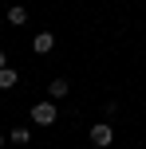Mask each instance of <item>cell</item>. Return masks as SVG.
Returning <instances> with one entry per match:
<instances>
[{"instance_id": "cell-3", "label": "cell", "mask_w": 146, "mask_h": 149, "mask_svg": "<svg viewBox=\"0 0 146 149\" xmlns=\"http://www.w3.org/2000/svg\"><path fill=\"white\" fill-rule=\"evenodd\" d=\"M51 47H55V36H51V31H39V36L32 39V51H36V55H47Z\"/></svg>"}, {"instance_id": "cell-8", "label": "cell", "mask_w": 146, "mask_h": 149, "mask_svg": "<svg viewBox=\"0 0 146 149\" xmlns=\"http://www.w3.org/2000/svg\"><path fill=\"white\" fill-rule=\"evenodd\" d=\"M4 67H8V55H4V51H0V71H4Z\"/></svg>"}, {"instance_id": "cell-6", "label": "cell", "mask_w": 146, "mask_h": 149, "mask_svg": "<svg viewBox=\"0 0 146 149\" xmlns=\"http://www.w3.org/2000/svg\"><path fill=\"white\" fill-rule=\"evenodd\" d=\"M24 20H28V8H20V4H12V8H8V24H16V28H20Z\"/></svg>"}, {"instance_id": "cell-2", "label": "cell", "mask_w": 146, "mask_h": 149, "mask_svg": "<svg viewBox=\"0 0 146 149\" xmlns=\"http://www.w3.org/2000/svg\"><path fill=\"white\" fill-rule=\"evenodd\" d=\"M111 141H115V130H111V122H95V126H91V145L107 149Z\"/></svg>"}, {"instance_id": "cell-1", "label": "cell", "mask_w": 146, "mask_h": 149, "mask_svg": "<svg viewBox=\"0 0 146 149\" xmlns=\"http://www.w3.org/2000/svg\"><path fill=\"white\" fill-rule=\"evenodd\" d=\"M32 122H36V126H55V122H59V110H55L51 98H44V102L32 106Z\"/></svg>"}, {"instance_id": "cell-4", "label": "cell", "mask_w": 146, "mask_h": 149, "mask_svg": "<svg viewBox=\"0 0 146 149\" xmlns=\"http://www.w3.org/2000/svg\"><path fill=\"white\" fill-rule=\"evenodd\" d=\"M67 90H71L67 79H51V82H47V98H51V102H55V98H67Z\"/></svg>"}, {"instance_id": "cell-5", "label": "cell", "mask_w": 146, "mask_h": 149, "mask_svg": "<svg viewBox=\"0 0 146 149\" xmlns=\"http://www.w3.org/2000/svg\"><path fill=\"white\" fill-rule=\"evenodd\" d=\"M16 82H20V74H16L12 67H4V71H0V90H12Z\"/></svg>"}, {"instance_id": "cell-9", "label": "cell", "mask_w": 146, "mask_h": 149, "mask_svg": "<svg viewBox=\"0 0 146 149\" xmlns=\"http://www.w3.org/2000/svg\"><path fill=\"white\" fill-rule=\"evenodd\" d=\"M0 145H4V134H0Z\"/></svg>"}, {"instance_id": "cell-7", "label": "cell", "mask_w": 146, "mask_h": 149, "mask_svg": "<svg viewBox=\"0 0 146 149\" xmlns=\"http://www.w3.org/2000/svg\"><path fill=\"white\" fill-rule=\"evenodd\" d=\"M28 137H32V134H28L24 126H16V130H12V141H16V145H28Z\"/></svg>"}]
</instances>
